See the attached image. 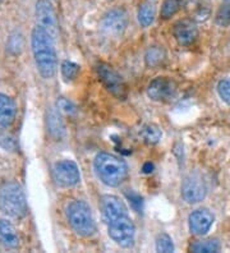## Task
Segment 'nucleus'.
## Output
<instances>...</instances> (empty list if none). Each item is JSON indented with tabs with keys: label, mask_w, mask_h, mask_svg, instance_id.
I'll return each mask as SVG.
<instances>
[{
	"label": "nucleus",
	"mask_w": 230,
	"mask_h": 253,
	"mask_svg": "<svg viewBox=\"0 0 230 253\" xmlns=\"http://www.w3.org/2000/svg\"><path fill=\"white\" fill-rule=\"evenodd\" d=\"M31 46L37 71L41 77L51 80L58 72V55L54 45V37L45 28L36 26L31 34Z\"/></svg>",
	"instance_id": "obj_1"
},
{
	"label": "nucleus",
	"mask_w": 230,
	"mask_h": 253,
	"mask_svg": "<svg viewBox=\"0 0 230 253\" xmlns=\"http://www.w3.org/2000/svg\"><path fill=\"white\" fill-rule=\"evenodd\" d=\"M93 168L97 178L107 187H119L128 176V165L113 154L100 152L96 155Z\"/></svg>",
	"instance_id": "obj_2"
},
{
	"label": "nucleus",
	"mask_w": 230,
	"mask_h": 253,
	"mask_svg": "<svg viewBox=\"0 0 230 253\" xmlns=\"http://www.w3.org/2000/svg\"><path fill=\"white\" fill-rule=\"evenodd\" d=\"M0 211L12 219H22L27 215V200L19 183L5 182L0 185Z\"/></svg>",
	"instance_id": "obj_3"
},
{
	"label": "nucleus",
	"mask_w": 230,
	"mask_h": 253,
	"mask_svg": "<svg viewBox=\"0 0 230 253\" xmlns=\"http://www.w3.org/2000/svg\"><path fill=\"white\" fill-rule=\"evenodd\" d=\"M67 219L76 234L90 238L96 233V222L91 207L82 200H74L67 206Z\"/></svg>",
	"instance_id": "obj_4"
},
{
	"label": "nucleus",
	"mask_w": 230,
	"mask_h": 253,
	"mask_svg": "<svg viewBox=\"0 0 230 253\" xmlns=\"http://www.w3.org/2000/svg\"><path fill=\"white\" fill-rule=\"evenodd\" d=\"M109 237L123 248L132 247L135 244L136 226L132 219L128 216L120 217L106 224Z\"/></svg>",
	"instance_id": "obj_5"
},
{
	"label": "nucleus",
	"mask_w": 230,
	"mask_h": 253,
	"mask_svg": "<svg viewBox=\"0 0 230 253\" xmlns=\"http://www.w3.org/2000/svg\"><path fill=\"white\" fill-rule=\"evenodd\" d=\"M96 72H97L98 80L101 81V84L111 95L119 100L126 99L127 86L122 76L115 69H113L110 65L105 64V63H100L96 65Z\"/></svg>",
	"instance_id": "obj_6"
},
{
	"label": "nucleus",
	"mask_w": 230,
	"mask_h": 253,
	"mask_svg": "<svg viewBox=\"0 0 230 253\" xmlns=\"http://www.w3.org/2000/svg\"><path fill=\"white\" fill-rule=\"evenodd\" d=\"M52 178L56 185L60 188H72L76 187L81 180V173L74 161L61 160L52 168Z\"/></svg>",
	"instance_id": "obj_7"
},
{
	"label": "nucleus",
	"mask_w": 230,
	"mask_h": 253,
	"mask_svg": "<svg viewBox=\"0 0 230 253\" xmlns=\"http://www.w3.org/2000/svg\"><path fill=\"white\" fill-rule=\"evenodd\" d=\"M207 184L198 173L188 174L182 184V196L187 204H198L207 196Z\"/></svg>",
	"instance_id": "obj_8"
},
{
	"label": "nucleus",
	"mask_w": 230,
	"mask_h": 253,
	"mask_svg": "<svg viewBox=\"0 0 230 253\" xmlns=\"http://www.w3.org/2000/svg\"><path fill=\"white\" fill-rule=\"evenodd\" d=\"M178 92V84L169 77H157L150 82L147 87V96L152 101H172Z\"/></svg>",
	"instance_id": "obj_9"
},
{
	"label": "nucleus",
	"mask_w": 230,
	"mask_h": 253,
	"mask_svg": "<svg viewBox=\"0 0 230 253\" xmlns=\"http://www.w3.org/2000/svg\"><path fill=\"white\" fill-rule=\"evenodd\" d=\"M35 16H36L37 26L45 28L54 39L58 36V17L50 0H37L35 6Z\"/></svg>",
	"instance_id": "obj_10"
},
{
	"label": "nucleus",
	"mask_w": 230,
	"mask_h": 253,
	"mask_svg": "<svg viewBox=\"0 0 230 253\" xmlns=\"http://www.w3.org/2000/svg\"><path fill=\"white\" fill-rule=\"evenodd\" d=\"M100 205H101L102 216H104V220L106 224L129 215L126 204L119 197H117V196H102L101 201H100Z\"/></svg>",
	"instance_id": "obj_11"
},
{
	"label": "nucleus",
	"mask_w": 230,
	"mask_h": 253,
	"mask_svg": "<svg viewBox=\"0 0 230 253\" xmlns=\"http://www.w3.org/2000/svg\"><path fill=\"white\" fill-rule=\"evenodd\" d=\"M128 14L126 10L122 8H115L105 14L102 19V30L107 35L118 36L126 31V28L128 27Z\"/></svg>",
	"instance_id": "obj_12"
},
{
	"label": "nucleus",
	"mask_w": 230,
	"mask_h": 253,
	"mask_svg": "<svg viewBox=\"0 0 230 253\" xmlns=\"http://www.w3.org/2000/svg\"><path fill=\"white\" fill-rule=\"evenodd\" d=\"M173 36L182 46H190L198 37V28L193 19H181L173 27Z\"/></svg>",
	"instance_id": "obj_13"
},
{
	"label": "nucleus",
	"mask_w": 230,
	"mask_h": 253,
	"mask_svg": "<svg viewBox=\"0 0 230 253\" xmlns=\"http://www.w3.org/2000/svg\"><path fill=\"white\" fill-rule=\"evenodd\" d=\"M215 216L207 209H198L189 215V229L194 235H205L212 228Z\"/></svg>",
	"instance_id": "obj_14"
},
{
	"label": "nucleus",
	"mask_w": 230,
	"mask_h": 253,
	"mask_svg": "<svg viewBox=\"0 0 230 253\" xmlns=\"http://www.w3.org/2000/svg\"><path fill=\"white\" fill-rule=\"evenodd\" d=\"M46 126H47V132H49L50 137L55 141H59L65 136V124L59 109L51 108L47 110Z\"/></svg>",
	"instance_id": "obj_15"
},
{
	"label": "nucleus",
	"mask_w": 230,
	"mask_h": 253,
	"mask_svg": "<svg viewBox=\"0 0 230 253\" xmlns=\"http://www.w3.org/2000/svg\"><path fill=\"white\" fill-rule=\"evenodd\" d=\"M0 244L8 250H15L21 244L17 229L5 219H0Z\"/></svg>",
	"instance_id": "obj_16"
},
{
	"label": "nucleus",
	"mask_w": 230,
	"mask_h": 253,
	"mask_svg": "<svg viewBox=\"0 0 230 253\" xmlns=\"http://www.w3.org/2000/svg\"><path fill=\"white\" fill-rule=\"evenodd\" d=\"M17 117V105L14 100L5 93H0V126L9 128Z\"/></svg>",
	"instance_id": "obj_17"
},
{
	"label": "nucleus",
	"mask_w": 230,
	"mask_h": 253,
	"mask_svg": "<svg viewBox=\"0 0 230 253\" xmlns=\"http://www.w3.org/2000/svg\"><path fill=\"white\" fill-rule=\"evenodd\" d=\"M189 9L190 17L194 22H205L211 14V4L209 0H189L185 3Z\"/></svg>",
	"instance_id": "obj_18"
},
{
	"label": "nucleus",
	"mask_w": 230,
	"mask_h": 253,
	"mask_svg": "<svg viewBox=\"0 0 230 253\" xmlns=\"http://www.w3.org/2000/svg\"><path fill=\"white\" fill-rule=\"evenodd\" d=\"M165 58L166 54L163 46H150L144 54V62L148 68H156L161 65Z\"/></svg>",
	"instance_id": "obj_19"
},
{
	"label": "nucleus",
	"mask_w": 230,
	"mask_h": 253,
	"mask_svg": "<svg viewBox=\"0 0 230 253\" xmlns=\"http://www.w3.org/2000/svg\"><path fill=\"white\" fill-rule=\"evenodd\" d=\"M155 16H156V10H155V5L151 1H146L142 4L138 9V22L143 28L150 27L155 21Z\"/></svg>",
	"instance_id": "obj_20"
},
{
	"label": "nucleus",
	"mask_w": 230,
	"mask_h": 253,
	"mask_svg": "<svg viewBox=\"0 0 230 253\" xmlns=\"http://www.w3.org/2000/svg\"><path fill=\"white\" fill-rule=\"evenodd\" d=\"M139 136L147 145H156L163 137V130L160 129V126H157L156 124H146L142 126Z\"/></svg>",
	"instance_id": "obj_21"
},
{
	"label": "nucleus",
	"mask_w": 230,
	"mask_h": 253,
	"mask_svg": "<svg viewBox=\"0 0 230 253\" xmlns=\"http://www.w3.org/2000/svg\"><path fill=\"white\" fill-rule=\"evenodd\" d=\"M25 46V39L21 32L15 31L8 37V42H6V50L9 51L12 55H19Z\"/></svg>",
	"instance_id": "obj_22"
},
{
	"label": "nucleus",
	"mask_w": 230,
	"mask_h": 253,
	"mask_svg": "<svg viewBox=\"0 0 230 253\" xmlns=\"http://www.w3.org/2000/svg\"><path fill=\"white\" fill-rule=\"evenodd\" d=\"M221 250V246L216 239H209V241H201L190 247V251L196 253H216Z\"/></svg>",
	"instance_id": "obj_23"
},
{
	"label": "nucleus",
	"mask_w": 230,
	"mask_h": 253,
	"mask_svg": "<svg viewBox=\"0 0 230 253\" xmlns=\"http://www.w3.org/2000/svg\"><path fill=\"white\" fill-rule=\"evenodd\" d=\"M215 22L220 27H229L230 26V0H223V3L219 6Z\"/></svg>",
	"instance_id": "obj_24"
},
{
	"label": "nucleus",
	"mask_w": 230,
	"mask_h": 253,
	"mask_svg": "<svg viewBox=\"0 0 230 253\" xmlns=\"http://www.w3.org/2000/svg\"><path fill=\"white\" fill-rule=\"evenodd\" d=\"M81 68L80 65L76 64V63L71 62V60H64L60 65V73L61 77L64 78L65 82H72V81L76 80L80 74Z\"/></svg>",
	"instance_id": "obj_25"
},
{
	"label": "nucleus",
	"mask_w": 230,
	"mask_h": 253,
	"mask_svg": "<svg viewBox=\"0 0 230 253\" xmlns=\"http://www.w3.org/2000/svg\"><path fill=\"white\" fill-rule=\"evenodd\" d=\"M183 5V0H164L163 5H161V18L170 19L174 17L177 13L181 10Z\"/></svg>",
	"instance_id": "obj_26"
},
{
	"label": "nucleus",
	"mask_w": 230,
	"mask_h": 253,
	"mask_svg": "<svg viewBox=\"0 0 230 253\" xmlns=\"http://www.w3.org/2000/svg\"><path fill=\"white\" fill-rule=\"evenodd\" d=\"M0 147L5 150V151H15L17 147H18L17 138L13 136L12 133L8 132V130H1L0 132Z\"/></svg>",
	"instance_id": "obj_27"
},
{
	"label": "nucleus",
	"mask_w": 230,
	"mask_h": 253,
	"mask_svg": "<svg viewBox=\"0 0 230 253\" xmlns=\"http://www.w3.org/2000/svg\"><path fill=\"white\" fill-rule=\"evenodd\" d=\"M156 251L163 253H172L174 252V243H173L172 238L169 237L165 233L157 235L156 238Z\"/></svg>",
	"instance_id": "obj_28"
},
{
	"label": "nucleus",
	"mask_w": 230,
	"mask_h": 253,
	"mask_svg": "<svg viewBox=\"0 0 230 253\" xmlns=\"http://www.w3.org/2000/svg\"><path fill=\"white\" fill-rule=\"evenodd\" d=\"M218 93L220 99L230 106V78H224L219 82Z\"/></svg>",
	"instance_id": "obj_29"
},
{
	"label": "nucleus",
	"mask_w": 230,
	"mask_h": 253,
	"mask_svg": "<svg viewBox=\"0 0 230 253\" xmlns=\"http://www.w3.org/2000/svg\"><path fill=\"white\" fill-rule=\"evenodd\" d=\"M58 109L60 111H65L68 114H74L76 113V106L73 105V102H71L69 100L65 99V97H59Z\"/></svg>",
	"instance_id": "obj_30"
},
{
	"label": "nucleus",
	"mask_w": 230,
	"mask_h": 253,
	"mask_svg": "<svg viewBox=\"0 0 230 253\" xmlns=\"http://www.w3.org/2000/svg\"><path fill=\"white\" fill-rule=\"evenodd\" d=\"M153 171V164L151 163H146L143 165V173L146 174H151Z\"/></svg>",
	"instance_id": "obj_31"
},
{
	"label": "nucleus",
	"mask_w": 230,
	"mask_h": 253,
	"mask_svg": "<svg viewBox=\"0 0 230 253\" xmlns=\"http://www.w3.org/2000/svg\"><path fill=\"white\" fill-rule=\"evenodd\" d=\"M0 3H1V0H0Z\"/></svg>",
	"instance_id": "obj_32"
}]
</instances>
